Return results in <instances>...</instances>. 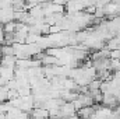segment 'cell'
I'll return each mask as SVG.
<instances>
[{
    "instance_id": "cell-1",
    "label": "cell",
    "mask_w": 120,
    "mask_h": 119,
    "mask_svg": "<svg viewBox=\"0 0 120 119\" xmlns=\"http://www.w3.org/2000/svg\"><path fill=\"white\" fill-rule=\"evenodd\" d=\"M77 115V108L74 105V102H64L60 107V118H71Z\"/></svg>"
},
{
    "instance_id": "cell-2",
    "label": "cell",
    "mask_w": 120,
    "mask_h": 119,
    "mask_svg": "<svg viewBox=\"0 0 120 119\" xmlns=\"http://www.w3.org/2000/svg\"><path fill=\"white\" fill-rule=\"evenodd\" d=\"M31 119H49V109L36 107L31 111Z\"/></svg>"
},
{
    "instance_id": "cell-3",
    "label": "cell",
    "mask_w": 120,
    "mask_h": 119,
    "mask_svg": "<svg viewBox=\"0 0 120 119\" xmlns=\"http://www.w3.org/2000/svg\"><path fill=\"white\" fill-rule=\"evenodd\" d=\"M17 24L18 23H15V21H8V23L3 24V30H4L6 34L7 32H15L17 31Z\"/></svg>"
}]
</instances>
